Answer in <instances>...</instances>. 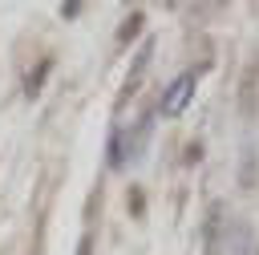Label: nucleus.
Returning <instances> with one entry per match:
<instances>
[{"instance_id":"7","label":"nucleus","mask_w":259,"mask_h":255,"mask_svg":"<svg viewBox=\"0 0 259 255\" xmlns=\"http://www.w3.org/2000/svg\"><path fill=\"white\" fill-rule=\"evenodd\" d=\"M77 255H93V235H89V231L81 235V243H77Z\"/></svg>"},{"instance_id":"6","label":"nucleus","mask_w":259,"mask_h":255,"mask_svg":"<svg viewBox=\"0 0 259 255\" xmlns=\"http://www.w3.org/2000/svg\"><path fill=\"white\" fill-rule=\"evenodd\" d=\"M142 24H146V12H134V16H130V20H125V28H121V36H117V40H121V45H125V40H130V36H134V32H138V28H142Z\"/></svg>"},{"instance_id":"5","label":"nucleus","mask_w":259,"mask_h":255,"mask_svg":"<svg viewBox=\"0 0 259 255\" xmlns=\"http://www.w3.org/2000/svg\"><path fill=\"white\" fill-rule=\"evenodd\" d=\"M49 69H53V61L45 57V61H40V65H36V69L28 73V81H24V97H36V93H40V85H45V77H49Z\"/></svg>"},{"instance_id":"8","label":"nucleus","mask_w":259,"mask_h":255,"mask_svg":"<svg viewBox=\"0 0 259 255\" xmlns=\"http://www.w3.org/2000/svg\"><path fill=\"white\" fill-rule=\"evenodd\" d=\"M77 12H81V4H61V16H65V20H73Z\"/></svg>"},{"instance_id":"3","label":"nucleus","mask_w":259,"mask_h":255,"mask_svg":"<svg viewBox=\"0 0 259 255\" xmlns=\"http://www.w3.org/2000/svg\"><path fill=\"white\" fill-rule=\"evenodd\" d=\"M255 182H259V174H255V142H247V146H243V170H239V186H243V190H255Z\"/></svg>"},{"instance_id":"2","label":"nucleus","mask_w":259,"mask_h":255,"mask_svg":"<svg viewBox=\"0 0 259 255\" xmlns=\"http://www.w3.org/2000/svg\"><path fill=\"white\" fill-rule=\"evenodd\" d=\"M150 57H154V40H146V45L138 49V57H134V65H130V77H125V93H134V89L142 85V77H146V69H150Z\"/></svg>"},{"instance_id":"4","label":"nucleus","mask_w":259,"mask_h":255,"mask_svg":"<svg viewBox=\"0 0 259 255\" xmlns=\"http://www.w3.org/2000/svg\"><path fill=\"white\" fill-rule=\"evenodd\" d=\"M255 77H259V65H251L243 77V117H255Z\"/></svg>"},{"instance_id":"1","label":"nucleus","mask_w":259,"mask_h":255,"mask_svg":"<svg viewBox=\"0 0 259 255\" xmlns=\"http://www.w3.org/2000/svg\"><path fill=\"white\" fill-rule=\"evenodd\" d=\"M194 85H198V73L194 69H186V73H178L166 89H162V101H158V109L166 113V117H178L186 105H190V97H194Z\"/></svg>"}]
</instances>
